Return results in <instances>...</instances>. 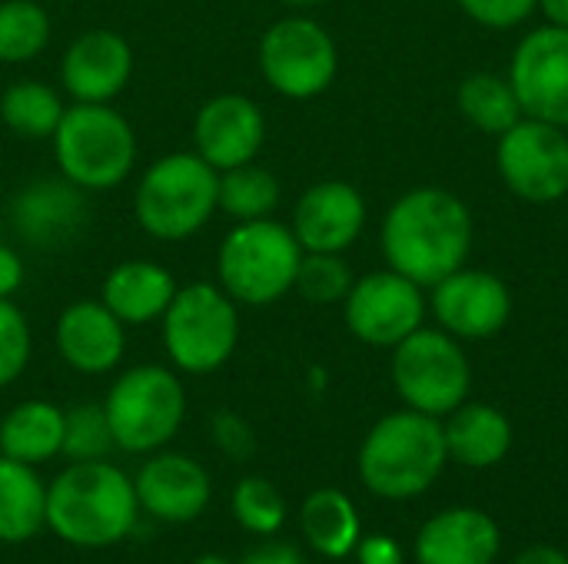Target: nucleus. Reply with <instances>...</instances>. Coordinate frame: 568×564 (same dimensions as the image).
Listing matches in <instances>:
<instances>
[{"instance_id": "nucleus-37", "label": "nucleus", "mask_w": 568, "mask_h": 564, "mask_svg": "<svg viewBox=\"0 0 568 564\" xmlns=\"http://www.w3.org/2000/svg\"><path fill=\"white\" fill-rule=\"evenodd\" d=\"M359 564H403V552L393 539L386 535H373V539H359L356 545Z\"/></svg>"}, {"instance_id": "nucleus-3", "label": "nucleus", "mask_w": 568, "mask_h": 564, "mask_svg": "<svg viewBox=\"0 0 568 564\" xmlns=\"http://www.w3.org/2000/svg\"><path fill=\"white\" fill-rule=\"evenodd\" d=\"M446 432L436 416L403 409L379 419L359 449L363 485L389 502L423 495L446 469Z\"/></svg>"}, {"instance_id": "nucleus-35", "label": "nucleus", "mask_w": 568, "mask_h": 564, "mask_svg": "<svg viewBox=\"0 0 568 564\" xmlns=\"http://www.w3.org/2000/svg\"><path fill=\"white\" fill-rule=\"evenodd\" d=\"M476 23L493 27V30H509L519 27L539 0H456Z\"/></svg>"}, {"instance_id": "nucleus-4", "label": "nucleus", "mask_w": 568, "mask_h": 564, "mask_svg": "<svg viewBox=\"0 0 568 564\" xmlns=\"http://www.w3.org/2000/svg\"><path fill=\"white\" fill-rule=\"evenodd\" d=\"M220 173L200 153H166L146 166L133 193V213L146 236L180 243L216 213Z\"/></svg>"}, {"instance_id": "nucleus-11", "label": "nucleus", "mask_w": 568, "mask_h": 564, "mask_svg": "<svg viewBox=\"0 0 568 564\" xmlns=\"http://www.w3.org/2000/svg\"><path fill=\"white\" fill-rule=\"evenodd\" d=\"M503 183L526 203H556L568 193V133L536 116L513 123L496 146Z\"/></svg>"}, {"instance_id": "nucleus-23", "label": "nucleus", "mask_w": 568, "mask_h": 564, "mask_svg": "<svg viewBox=\"0 0 568 564\" xmlns=\"http://www.w3.org/2000/svg\"><path fill=\"white\" fill-rule=\"evenodd\" d=\"M443 432L449 459L466 469H493L513 449L509 419L483 402H463L459 409H453Z\"/></svg>"}, {"instance_id": "nucleus-20", "label": "nucleus", "mask_w": 568, "mask_h": 564, "mask_svg": "<svg viewBox=\"0 0 568 564\" xmlns=\"http://www.w3.org/2000/svg\"><path fill=\"white\" fill-rule=\"evenodd\" d=\"M87 216L83 189L70 180H37L23 186L10 206V219L20 239L37 249H53L67 243Z\"/></svg>"}, {"instance_id": "nucleus-6", "label": "nucleus", "mask_w": 568, "mask_h": 564, "mask_svg": "<svg viewBox=\"0 0 568 564\" xmlns=\"http://www.w3.org/2000/svg\"><path fill=\"white\" fill-rule=\"evenodd\" d=\"M60 176L83 193L120 186L136 163V133L110 103H73L53 133Z\"/></svg>"}, {"instance_id": "nucleus-40", "label": "nucleus", "mask_w": 568, "mask_h": 564, "mask_svg": "<svg viewBox=\"0 0 568 564\" xmlns=\"http://www.w3.org/2000/svg\"><path fill=\"white\" fill-rule=\"evenodd\" d=\"M513 564H568V555L559 548H549V545H532Z\"/></svg>"}, {"instance_id": "nucleus-30", "label": "nucleus", "mask_w": 568, "mask_h": 564, "mask_svg": "<svg viewBox=\"0 0 568 564\" xmlns=\"http://www.w3.org/2000/svg\"><path fill=\"white\" fill-rule=\"evenodd\" d=\"M50 43V13L40 0L0 3V63H30Z\"/></svg>"}, {"instance_id": "nucleus-22", "label": "nucleus", "mask_w": 568, "mask_h": 564, "mask_svg": "<svg viewBox=\"0 0 568 564\" xmlns=\"http://www.w3.org/2000/svg\"><path fill=\"white\" fill-rule=\"evenodd\" d=\"M176 279L170 269L150 259H126L113 266L103 279L100 302L123 322V326H146L163 319L166 306L176 296Z\"/></svg>"}, {"instance_id": "nucleus-7", "label": "nucleus", "mask_w": 568, "mask_h": 564, "mask_svg": "<svg viewBox=\"0 0 568 564\" xmlns=\"http://www.w3.org/2000/svg\"><path fill=\"white\" fill-rule=\"evenodd\" d=\"M113 445L130 455H153L180 432L186 419V389L166 366H133L103 402Z\"/></svg>"}, {"instance_id": "nucleus-21", "label": "nucleus", "mask_w": 568, "mask_h": 564, "mask_svg": "<svg viewBox=\"0 0 568 564\" xmlns=\"http://www.w3.org/2000/svg\"><path fill=\"white\" fill-rule=\"evenodd\" d=\"M499 525L479 509H449L429 519L416 539L419 564H493Z\"/></svg>"}, {"instance_id": "nucleus-36", "label": "nucleus", "mask_w": 568, "mask_h": 564, "mask_svg": "<svg viewBox=\"0 0 568 564\" xmlns=\"http://www.w3.org/2000/svg\"><path fill=\"white\" fill-rule=\"evenodd\" d=\"M213 439H216V445L230 459H246L253 452V432L233 412H216V419H213Z\"/></svg>"}, {"instance_id": "nucleus-13", "label": "nucleus", "mask_w": 568, "mask_h": 564, "mask_svg": "<svg viewBox=\"0 0 568 564\" xmlns=\"http://www.w3.org/2000/svg\"><path fill=\"white\" fill-rule=\"evenodd\" d=\"M509 83L519 96L523 116L546 120L568 130V30L539 27L526 33L513 53Z\"/></svg>"}, {"instance_id": "nucleus-2", "label": "nucleus", "mask_w": 568, "mask_h": 564, "mask_svg": "<svg viewBox=\"0 0 568 564\" xmlns=\"http://www.w3.org/2000/svg\"><path fill=\"white\" fill-rule=\"evenodd\" d=\"M140 519L133 479L100 462H70L47 485V529L73 548L120 545Z\"/></svg>"}, {"instance_id": "nucleus-10", "label": "nucleus", "mask_w": 568, "mask_h": 564, "mask_svg": "<svg viewBox=\"0 0 568 564\" xmlns=\"http://www.w3.org/2000/svg\"><path fill=\"white\" fill-rule=\"evenodd\" d=\"M260 70L280 96L313 100L336 80L339 53L316 20L283 17L260 40Z\"/></svg>"}, {"instance_id": "nucleus-24", "label": "nucleus", "mask_w": 568, "mask_h": 564, "mask_svg": "<svg viewBox=\"0 0 568 564\" xmlns=\"http://www.w3.org/2000/svg\"><path fill=\"white\" fill-rule=\"evenodd\" d=\"M63 449V409L43 399H30L13 406L0 419V455L23 462V465H43L57 459Z\"/></svg>"}, {"instance_id": "nucleus-41", "label": "nucleus", "mask_w": 568, "mask_h": 564, "mask_svg": "<svg viewBox=\"0 0 568 564\" xmlns=\"http://www.w3.org/2000/svg\"><path fill=\"white\" fill-rule=\"evenodd\" d=\"M536 10H542L552 27H566L568 30V0H539Z\"/></svg>"}, {"instance_id": "nucleus-32", "label": "nucleus", "mask_w": 568, "mask_h": 564, "mask_svg": "<svg viewBox=\"0 0 568 564\" xmlns=\"http://www.w3.org/2000/svg\"><path fill=\"white\" fill-rule=\"evenodd\" d=\"M353 283L356 279L343 253H303L293 289L313 306H333L349 296Z\"/></svg>"}, {"instance_id": "nucleus-29", "label": "nucleus", "mask_w": 568, "mask_h": 564, "mask_svg": "<svg viewBox=\"0 0 568 564\" xmlns=\"http://www.w3.org/2000/svg\"><path fill=\"white\" fill-rule=\"evenodd\" d=\"M280 206V180L253 163L233 166L220 173V196L216 209H223L233 223H250V219H266Z\"/></svg>"}, {"instance_id": "nucleus-31", "label": "nucleus", "mask_w": 568, "mask_h": 564, "mask_svg": "<svg viewBox=\"0 0 568 564\" xmlns=\"http://www.w3.org/2000/svg\"><path fill=\"white\" fill-rule=\"evenodd\" d=\"M110 449H116V445H113V432H110L103 406L83 402V406L63 409L60 455H67L70 462H100L110 455Z\"/></svg>"}, {"instance_id": "nucleus-16", "label": "nucleus", "mask_w": 568, "mask_h": 564, "mask_svg": "<svg viewBox=\"0 0 568 564\" xmlns=\"http://www.w3.org/2000/svg\"><path fill=\"white\" fill-rule=\"evenodd\" d=\"M196 153L216 170L253 163L266 143V116L256 100L243 93H220L206 100L193 120Z\"/></svg>"}, {"instance_id": "nucleus-26", "label": "nucleus", "mask_w": 568, "mask_h": 564, "mask_svg": "<svg viewBox=\"0 0 568 564\" xmlns=\"http://www.w3.org/2000/svg\"><path fill=\"white\" fill-rule=\"evenodd\" d=\"M300 529L323 558H346L359 545V512L339 489H316L300 509Z\"/></svg>"}, {"instance_id": "nucleus-28", "label": "nucleus", "mask_w": 568, "mask_h": 564, "mask_svg": "<svg viewBox=\"0 0 568 564\" xmlns=\"http://www.w3.org/2000/svg\"><path fill=\"white\" fill-rule=\"evenodd\" d=\"M456 103H459L463 116L489 136H503L513 123L523 120V106H519V96H516L509 76L473 73L459 83Z\"/></svg>"}, {"instance_id": "nucleus-38", "label": "nucleus", "mask_w": 568, "mask_h": 564, "mask_svg": "<svg viewBox=\"0 0 568 564\" xmlns=\"http://www.w3.org/2000/svg\"><path fill=\"white\" fill-rule=\"evenodd\" d=\"M240 564H306L300 548H293L290 542H263L253 552H246V558Z\"/></svg>"}, {"instance_id": "nucleus-15", "label": "nucleus", "mask_w": 568, "mask_h": 564, "mask_svg": "<svg viewBox=\"0 0 568 564\" xmlns=\"http://www.w3.org/2000/svg\"><path fill=\"white\" fill-rule=\"evenodd\" d=\"M140 512L166 525L196 522L213 495L210 472L180 452H153L133 479Z\"/></svg>"}, {"instance_id": "nucleus-42", "label": "nucleus", "mask_w": 568, "mask_h": 564, "mask_svg": "<svg viewBox=\"0 0 568 564\" xmlns=\"http://www.w3.org/2000/svg\"><path fill=\"white\" fill-rule=\"evenodd\" d=\"M193 564H233L230 558H220V555H200Z\"/></svg>"}, {"instance_id": "nucleus-1", "label": "nucleus", "mask_w": 568, "mask_h": 564, "mask_svg": "<svg viewBox=\"0 0 568 564\" xmlns=\"http://www.w3.org/2000/svg\"><path fill=\"white\" fill-rule=\"evenodd\" d=\"M473 249V216L466 203L439 186L409 189L383 219V256L389 269L416 286H436L463 269Z\"/></svg>"}, {"instance_id": "nucleus-8", "label": "nucleus", "mask_w": 568, "mask_h": 564, "mask_svg": "<svg viewBox=\"0 0 568 564\" xmlns=\"http://www.w3.org/2000/svg\"><path fill=\"white\" fill-rule=\"evenodd\" d=\"M163 346L176 372L223 369L240 346V306L213 283L180 286L163 312Z\"/></svg>"}, {"instance_id": "nucleus-43", "label": "nucleus", "mask_w": 568, "mask_h": 564, "mask_svg": "<svg viewBox=\"0 0 568 564\" xmlns=\"http://www.w3.org/2000/svg\"><path fill=\"white\" fill-rule=\"evenodd\" d=\"M283 3H290V7H300V10H306V7H316V3H323V0H283Z\"/></svg>"}, {"instance_id": "nucleus-25", "label": "nucleus", "mask_w": 568, "mask_h": 564, "mask_svg": "<svg viewBox=\"0 0 568 564\" xmlns=\"http://www.w3.org/2000/svg\"><path fill=\"white\" fill-rule=\"evenodd\" d=\"M47 529V485L33 465L0 455V542L20 545Z\"/></svg>"}, {"instance_id": "nucleus-39", "label": "nucleus", "mask_w": 568, "mask_h": 564, "mask_svg": "<svg viewBox=\"0 0 568 564\" xmlns=\"http://www.w3.org/2000/svg\"><path fill=\"white\" fill-rule=\"evenodd\" d=\"M23 286V259L17 249L0 243V299H10Z\"/></svg>"}, {"instance_id": "nucleus-27", "label": "nucleus", "mask_w": 568, "mask_h": 564, "mask_svg": "<svg viewBox=\"0 0 568 564\" xmlns=\"http://www.w3.org/2000/svg\"><path fill=\"white\" fill-rule=\"evenodd\" d=\"M60 93L43 80H17L0 96V120L10 133L23 140H47L63 120Z\"/></svg>"}, {"instance_id": "nucleus-18", "label": "nucleus", "mask_w": 568, "mask_h": 564, "mask_svg": "<svg viewBox=\"0 0 568 564\" xmlns=\"http://www.w3.org/2000/svg\"><path fill=\"white\" fill-rule=\"evenodd\" d=\"M366 226V199L353 183L323 180L293 209V236L303 253H346Z\"/></svg>"}, {"instance_id": "nucleus-17", "label": "nucleus", "mask_w": 568, "mask_h": 564, "mask_svg": "<svg viewBox=\"0 0 568 564\" xmlns=\"http://www.w3.org/2000/svg\"><path fill=\"white\" fill-rule=\"evenodd\" d=\"M130 76L133 47L123 33L103 27L80 33L60 60V83L73 103H110L126 90Z\"/></svg>"}, {"instance_id": "nucleus-5", "label": "nucleus", "mask_w": 568, "mask_h": 564, "mask_svg": "<svg viewBox=\"0 0 568 564\" xmlns=\"http://www.w3.org/2000/svg\"><path fill=\"white\" fill-rule=\"evenodd\" d=\"M303 246L276 219L236 223L216 253L220 289L236 306H273L296 286Z\"/></svg>"}, {"instance_id": "nucleus-19", "label": "nucleus", "mask_w": 568, "mask_h": 564, "mask_svg": "<svg viewBox=\"0 0 568 564\" xmlns=\"http://www.w3.org/2000/svg\"><path fill=\"white\" fill-rule=\"evenodd\" d=\"M57 352L80 376H106L126 352V326L103 302H73L57 319Z\"/></svg>"}, {"instance_id": "nucleus-33", "label": "nucleus", "mask_w": 568, "mask_h": 564, "mask_svg": "<svg viewBox=\"0 0 568 564\" xmlns=\"http://www.w3.org/2000/svg\"><path fill=\"white\" fill-rule=\"evenodd\" d=\"M230 505H233V519L246 532L263 535V539L276 535L283 529V522H286V502L280 495V489L273 482H266V479H256V475L243 479L233 489Z\"/></svg>"}, {"instance_id": "nucleus-34", "label": "nucleus", "mask_w": 568, "mask_h": 564, "mask_svg": "<svg viewBox=\"0 0 568 564\" xmlns=\"http://www.w3.org/2000/svg\"><path fill=\"white\" fill-rule=\"evenodd\" d=\"M30 352H33V336L27 316L13 306V299H0V389L23 376Z\"/></svg>"}, {"instance_id": "nucleus-12", "label": "nucleus", "mask_w": 568, "mask_h": 564, "mask_svg": "<svg viewBox=\"0 0 568 564\" xmlns=\"http://www.w3.org/2000/svg\"><path fill=\"white\" fill-rule=\"evenodd\" d=\"M343 316L359 342L396 349L423 326L426 296L423 286H416L403 273L383 269L353 283L349 296L343 299Z\"/></svg>"}, {"instance_id": "nucleus-14", "label": "nucleus", "mask_w": 568, "mask_h": 564, "mask_svg": "<svg viewBox=\"0 0 568 564\" xmlns=\"http://www.w3.org/2000/svg\"><path fill=\"white\" fill-rule=\"evenodd\" d=\"M429 309L449 336L489 339L509 322L513 296L499 276L463 266L433 286Z\"/></svg>"}, {"instance_id": "nucleus-9", "label": "nucleus", "mask_w": 568, "mask_h": 564, "mask_svg": "<svg viewBox=\"0 0 568 564\" xmlns=\"http://www.w3.org/2000/svg\"><path fill=\"white\" fill-rule=\"evenodd\" d=\"M393 382L403 402L426 416H449L473 386V369L446 329H416L393 352Z\"/></svg>"}]
</instances>
